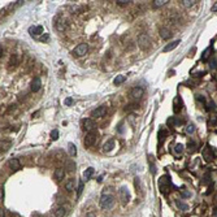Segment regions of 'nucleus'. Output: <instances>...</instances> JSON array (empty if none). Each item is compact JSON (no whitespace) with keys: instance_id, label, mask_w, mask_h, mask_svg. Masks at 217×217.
Segmentation results:
<instances>
[{"instance_id":"obj_42","label":"nucleus","mask_w":217,"mask_h":217,"mask_svg":"<svg viewBox=\"0 0 217 217\" xmlns=\"http://www.w3.org/2000/svg\"><path fill=\"white\" fill-rule=\"evenodd\" d=\"M196 100H198V101H200L201 104H206V99H204V96H203V95H196Z\"/></svg>"},{"instance_id":"obj_26","label":"nucleus","mask_w":217,"mask_h":217,"mask_svg":"<svg viewBox=\"0 0 217 217\" xmlns=\"http://www.w3.org/2000/svg\"><path fill=\"white\" fill-rule=\"evenodd\" d=\"M167 3H169V1H168V0H155V1H153V7L160 8L162 5L167 4Z\"/></svg>"},{"instance_id":"obj_16","label":"nucleus","mask_w":217,"mask_h":217,"mask_svg":"<svg viewBox=\"0 0 217 217\" xmlns=\"http://www.w3.org/2000/svg\"><path fill=\"white\" fill-rule=\"evenodd\" d=\"M173 107H174V108H173L174 112L178 113L179 111L182 109V100H181L179 98H176V99H174V101H173Z\"/></svg>"},{"instance_id":"obj_13","label":"nucleus","mask_w":217,"mask_h":217,"mask_svg":"<svg viewBox=\"0 0 217 217\" xmlns=\"http://www.w3.org/2000/svg\"><path fill=\"white\" fill-rule=\"evenodd\" d=\"M167 185H169V179H168L167 176H162L160 179H159V186H160L161 191L165 192L167 191Z\"/></svg>"},{"instance_id":"obj_8","label":"nucleus","mask_w":217,"mask_h":217,"mask_svg":"<svg viewBox=\"0 0 217 217\" xmlns=\"http://www.w3.org/2000/svg\"><path fill=\"white\" fill-rule=\"evenodd\" d=\"M143 92H144V90L142 89V87L137 86V87H134V89L130 91V96H131V99L138 100V99H140L142 96H143Z\"/></svg>"},{"instance_id":"obj_36","label":"nucleus","mask_w":217,"mask_h":217,"mask_svg":"<svg viewBox=\"0 0 217 217\" xmlns=\"http://www.w3.org/2000/svg\"><path fill=\"white\" fill-rule=\"evenodd\" d=\"M51 139L52 140H56V139H59V130H52L51 131Z\"/></svg>"},{"instance_id":"obj_39","label":"nucleus","mask_w":217,"mask_h":217,"mask_svg":"<svg viewBox=\"0 0 217 217\" xmlns=\"http://www.w3.org/2000/svg\"><path fill=\"white\" fill-rule=\"evenodd\" d=\"M66 169H68L69 172H73L74 169H76V164H74V162H72V161H69L68 164H66Z\"/></svg>"},{"instance_id":"obj_14","label":"nucleus","mask_w":217,"mask_h":217,"mask_svg":"<svg viewBox=\"0 0 217 217\" xmlns=\"http://www.w3.org/2000/svg\"><path fill=\"white\" fill-rule=\"evenodd\" d=\"M64 176H65V170L62 169V168H57L55 170V174H53V177H55V179L57 182H60L61 179H64Z\"/></svg>"},{"instance_id":"obj_33","label":"nucleus","mask_w":217,"mask_h":217,"mask_svg":"<svg viewBox=\"0 0 217 217\" xmlns=\"http://www.w3.org/2000/svg\"><path fill=\"white\" fill-rule=\"evenodd\" d=\"M194 131H195V125L194 123H189V125L186 126V133H187V134H192Z\"/></svg>"},{"instance_id":"obj_51","label":"nucleus","mask_w":217,"mask_h":217,"mask_svg":"<svg viewBox=\"0 0 217 217\" xmlns=\"http://www.w3.org/2000/svg\"><path fill=\"white\" fill-rule=\"evenodd\" d=\"M213 217H217V208L213 211Z\"/></svg>"},{"instance_id":"obj_48","label":"nucleus","mask_w":217,"mask_h":217,"mask_svg":"<svg viewBox=\"0 0 217 217\" xmlns=\"http://www.w3.org/2000/svg\"><path fill=\"white\" fill-rule=\"evenodd\" d=\"M211 11H212V12H217V1H216L213 5H212V8H211Z\"/></svg>"},{"instance_id":"obj_35","label":"nucleus","mask_w":217,"mask_h":217,"mask_svg":"<svg viewBox=\"0 0 217 217\" xmlns=\"http://www.w3.org/2000/svg\"><path fill=\"white\" fill-rule=\"evenodd\" d=\"M82 191H83V181H79V182H78V189H77V195H78V196L82 194Z\"/></svg>"},{"instance_id":"obj_22","label":"nucleus","mask_w":217,"mask_h":217,"mask_svg":"<svg viewBox=\"0 0 217 217\" xmlns=\"http://www.w3.org/2000/svg\"><path fill=\"white\" fill-rule=\"evenodd\" d=\"M65 207H59V208H56V209L55 211H53V216H55V217H62V216H64L65 215Z\"/></svg>"},{"instance_id":"obj_24","label":"nucleus","mask_w":217,"mask_h":217,"mask_svg":"<svg viewBox=\"0 0 217 217\" xmlns=\"http://www.w3.org/2000/svg\"><path fill=\"white\" fill-rule=\"evenodd\" d=\"M92 174H94V168H87V169L83 172V178H85L86 181L90 179L92 177Z\"/></svg>"},{"instance_id":"obj_29","label":"nucleus","mask_w":217,"mask_h":217,"mask_svg":"<svg viewBox=\"0 0 217 217\" xmlns=\"http://www.w3.org/2000/svg\"><path fill=\"white\" fill-rule=\"evenodd\" d=\"M174 152H176L177 155H181V153L183 152V144H181V143H177L176 146H174Z\"/></svg>"},{"instance_id":"obj_43","label":"nucleus","mask_w":217,"mask_h":217,"mask_svg":"<svg viewBox=\"0 0 217 217\" xmlns=\"http://www.w3.org/2000/svg\"><path fill=\"white\" fill-rule=\"evenodd\" d=\"M72 104H73V99H72V98H66L65 99V105H68V107H69V105H72Z\"/></svg>"},{"instance_id":"obj_28","label":"nucleus","mask_w":217,"mask_h":217,"mask_svg":"<svg viewBox=\"0 0 217 217\" xmlns=\"http://www.w3.org/2000/svg\"><path fill=\"white\" fill-rule=\"evenodd\" d=\"M176 204H177V207H178L181 211H187V209H189V206H187V204H186V203H182L181 200H177Z\"/></svg>"},{"instance_id":"obj_15","label":"nucleus","mask_w":217,"mask_h":217,"mask_svg":"<svg viewBox=\"0 0 217 217\" xmlns=\"http://www.w3.org/2000/svg\"><path fill=\"white\" fill-rule=\"evenodd\" d=\"M74 187H76V179H74V178H69L68 181H66V183H65V190H66V191H73Z\"/></svg>"},{"instance_id":"obj_21","label":"nucleus","mask_w":217,"mask_h":217,"mask_svg":"<svg viewBox=\"0 0 217 217\" xmlns=\"http://www.w3.org/2000/svg\"><path fill=\"white\" fill-rule=\"evenodd\" d=\"M11 146H12V140H11V139H4V140H1V151H3V152L8 151V150L11 148Z\"/></svg>"},{"instance_id":"obj_4","label":"nucleus","mask_w":217,"mask_h":217,"mask_svg":"<svg viewBox=\"0 0 217 217\" xmlns=\"http://www.w3.org/2000/svg\"><path fill=\"white\" fill-rule=\"evenodd\" d=\"M87 51H89V46H87L86 43H82V44H79V46H77L76 48H74V51H73V55H74V56L81 57V56L86 55V52H87Z\"/></svg>"},{"instance_id":"obj_49","label":"nucleus","mask_w":217,"mask_h":217,"mask_svg":"<svg viewBox=\"0 0 217 217\" xmlns=\"http://www.w3.org/2000/svg\"><path fill=\"white\" fill-rule=\"evenodd\" d=\"M86 217H96V215H95L94 212H89V213L86 215Z\"/></svg>"},{"instance_id":"obj_47","label":"nucleus","mask_w":217,"mask_h":217,"mask_svg":"<svg viewBox=\"0 0 217 217\" xmlns=\"http://www.w3.org/2000/svg\"><path fill=\"white\" fill-rule=\"evenodd\" d=\"M12 64H13V65H16V64H17V57H16V56H13V57H12V59H11L9 65H12Z\"/></svg>"},{"instance_id":"obj_30","label":"nucleus","mask_w":217,"mask_h":217,"mask_svg":"<svg viewBox=\"0 0 217 217\" xmlns=\"http://www.w3.org/2000/svg\"><path fill=\"white\" fill-rule=\"evenodd\" d=\"M167 123L169 126H174L176 123H181V121H178V120H176V117H169V118L167 120Z\"/></svg>"},{"instance_id":"obj_19","label":"nucleus","mask_w":217,"mask_h":217,"mask_svg":"<svg viewBox=\"0 0 217 217\" xmlns=\"http://www.w3.org/2000/svg\"><path fill=\"white\" fill-rule=\"evenodd\" d=\"M30 34L34 37V35H39L43 34V26H34V28H30Z\"/></svg>"},{"instance_id":"obj_32","label":"nucleus","mask_w":217,"mask_h":217,"mask_svg":"<svg viewBox=\"0 0 217 217\" xmlns=\"http://www.w3.org/2000/svg\"><path fill=\"white\" fill-rule=\"evenodd\" d=\"M189 151L190 152H195V151H196V143H195L194 140L189 142Z\"/></svg>"},{"instance_id":"obj_41","label":"nucleus","mask_w":217,"mask_h":217,"mask_svg":"<svg viewBox=\"0 0 217 217\" xmlns=\"http://www.w3.org/2000/svg\"><path fill=\"white\" fill-rule=\"evenodd\" d=\"M181 196H182V198H190V196H191V192L187 191V190H183V191L181 192Z\"/></svg>"},{"instance_id":"obj_46","label":"nucleus","mask_w":217,"mask_h":217,"mask_svg":"<svg viewBox=\"0 0 217 217\" xmlns=\"http://www.w3.org/2000/svg\"><path fill=\"white\" fill-rule=\"evenodd\" d=\"M208 182H209V173H207L203 178V183H208Z\"/></svg>"},{"instance_id":"obj_38","label":"nucleus","mask_w":217,"mask_h":217,"mask_svg":"<svg viewBox=\"0 0 217 217\" xmlns=\"http://www.w3.org/2000/svg\"><path fill=\"white\" fill-rule=\"evenodd\" d=\"M208 123H209V126H216L217 125V116H212L209 118V121H208Z\"/></svg>"},{"instance_id":"obj_9","label":"nucleus","mask_w":217,"mask_h":217,"mask_svg":"<svg viewBox=\"0 0 217 217\" xmlns=\"http://www.w3.org/2000/svg\"><path fill=\"white\" fill-rule=\"evenodd\" d=\"M138 43H139V46L142 48H147L150 46V38L147 34H140L139 37H138Z\"/></svg>"},{"instance_id":"obj_2","label":"nucleus","mask_w":217,"mask_h":217,"mask_svg":"<svg viewBox=\"0 0 217 217\" xmlns=\"http://www.w3.org/2000/svg\"><path fill=\"white\" fill-rule=\"evenodd\" d=\"M98 137H99V131L96 130V129H94V130H91V131H89L86 134V137H85L83 144H85L86 147H91L92 144H94L95 142L98 140Z\"/></svg>"},{"instance_id":"obj_6","label":"nucleus","mask_w":217,"mask_h":217,"mask_svg":"<svg viewBox=\"0 0 217 217\" xmlns=\"http://www.w3.org/2000/svg\"><path fill=\"white\" fill-rule=\"evenodd\" d=\"M105 113H107V107L101 105V107H98L96 109L92 111V112H91V117H92V118H100V117H103Z\"/></svg>"},{"instance_id":"obj_7","label":"nucleus","mask_w":217,"mask_h":217,"mask_svg":"<svg viewBox=\"0 0 217 217\" xmlns=\"http://www.w3.org/2000/svg\"><path fill=\"white\" fill-rule=\"evenodd\" d=\"M81 123H82V129H83V130H86L87 133L91 131V130H94V129H95L94 121H92L91 118H83Z\"/></svg>"},{"instance_id":"obj_37","label":"nucleus","mask_w":217,"mask_h":217,"mask_svg":"<svg viewBox=\"0 0 217 217\" xmlns=\"http://www.w3.org/2000/svg\"><path fill=\"white\" fill-rule=\"evenodd\" d=\"M117 5H121V7H125V5H129L130 4V0H117Z\"/></svg>"},{"instance_id":"obj_20","label":"nucleus","mask_w":217,"mask_h":217,"mask_svg":"<svg viewBox=\"0 0 217 217\" xmlns=\"http://www.w3.org/2000/svg\"><path fill=\"white\" fill-rule=\"evenodd\" d=\"M181 43V40H174V42H172L170 44H168V46H165L164 47V52H169V51H173L174 48H177V46Z\"/></svg>"},{"instance_id":"obj_34","label":"nucleus","mask_w":217,"mask_h":217,"mask_svg":"<svg viewBox=\"0 0 217 217\" xmlns=\"http://www.w3.org/2000/svg\"><path fill=\"white\" fill-rule=\"evenodd\" d=\"M165 135H167V131H165V129H161L160 133H159V138H160V144L162 143V142H164Z\"/></svg>"},{"instance_id":"obj_1","label":"nucleus","mask_w":217,"mask_h":217,"mask_svg":"<svg viewBox=\"0 0 217 217\" xmlns=\"http://www.w3.org/2000/svg\"><path fill=\"white\" fill-rule=\"evenodd\" d=\"M113 206H114V196L112 194H109V192L104 191L100 198V207L103 209H111Z\"/></svg>"},{"instance_id":"obj_25","label":"nucleus","mask_w":217,"mask_h":217,"mask_svg":"<svg viewBox=\"0 0 217 217\" xmlns=\"http://www.w3.org/2000/svg\"><path fill=\"white\" fill-rule=\"evenodd\" d=\"M125 79H126V77H125V76H122V74H121V76H117L116 78H114L113 83H114L116 86H118V85H121V83L125 82Z\"/></svg>"},{"instance_id":"obj_23","label":"nucleus","mask_w":217,"mask_h":217,"mask_svg":"<svg viewBox=\"0 0 217 217\" xmlns=\"http://www.w3.org/2000/svg\"><path fill=\"white\" fill-rule=\"evenodd\" d=\"M68 152L70 156H76L77 155V147L74 143H68Z\"/></svg>"},{"instance_id":"obj_31","label":"nucleus","mask_w":217,"mask_h":217,"mask_svg":"<svg viewBox=\"0 0 217 217\" xmlns=\"http://www.w3.org/2000/svg\"><path fill=\"white\" fill-rule=\"evenodd\" d=\"M209 53H211V47H208L203 52V55H201V61H207L208 57H209Z\"/></svg>"},{"instance_id":"obj_11","label":"nucleus","mask_w":217,"mask_h":217,"mask_svg":"<svg viewBox=\"0 0 217 217\" xmlns=\"http://www.w3.org/2000/svg\"><path fill=\"white\" fill-rule=\"evenodd\" d=\"M55 26H56V29L59 30V31H65V29H66V22H65V20H62V18H60V17H57V18L55 20Z\"/></svg>"},{"instance_id":"obj_3","label":"nucleus","mask_w":217,"mask_h":217,"mask_svg":"<svg viewBox=\"0 0 217 217\" xmlns=\"http://www.w3.org/2000/svg\"><path fill=\"white\" fill-rule=\"evenodd\" d=\"M203 157L206 159L207 161H212L215 160V159L217 157V151L215 148H212V147H206V148L203 150Z\"/></svg>"},{"instance_id":"obj_5","label":"nucleus","mask_w":217,"mask_h":217,"mask_svg":"<svg viewBox=\"0 0 217 217\" xmlns=\"http://www.w3.org/2000/svg\"><path fill=\"white\" fill-rule=\"evenodd\" d=\"M118 194H120V199L122 200L123 204H126L130 200V192H129V189L125 187V186H122V187L118 190Z\"/></svg>"},{"instance_id":"obj_44","label":"nucleus","mask_w":217,"mask_h":217,"mask_svg":"<svg viewBox=\"0 0 217 217\" xmlns=\"http://www.w3.org/2000/svg\"><path fill=\"white\" fill-rule=\"evenodd\" d=\"M211 68H212V69L217 68V60H216V59H213L212 61H211Z\"/></svg>"},{"instance_id":"obj_50","label":"nucleus","mask_w":217,"mask_h":217,"mask_svg":"<svg viewBox=\"0 0 217 217\" xmlns=\"http://www.w3.org/2000/svg\"><path fill=\"white\" fill-rule=\"evenodd\" d=\"M0 217H5V211L1 209V212H0Z\"/></svg>"},{"instance_id":"obj_40","label":"nucleus","mask_w":217,"mask_h":217,"mask_svg":"<svg viewBox=\"0 0 217 217\" xmlns=\"http://www.w3.org/2000/svg\"><path fill=\"white\" fill-rule=\"evenodd\" d=\"M134 186H135V189H137V191H138V190H140V179L138 178V177H135V178H134Z\"/></svg>"},{"instance_id":"obj_10","label":"nucleus","mask_w":217,"mask_h":217,"mask_svg":"<svg viewBox=\"0 0 217 217\" xmlns=\"http://www.w3.org/2000/svg\"><path fill=\"white\" fill-rule=\"evenodd\" d=\"M40 87H42V81H40V78H34V79L31 81V85H30V89H31V91L33 92H38L39 90H40Z\"/></svg>"},{"instance_id":"obj_45","label":"nucleus","mask_w":217,"mask_h":217,"mask_svg":"<svg viewBox=\"0 0 217 217\" xmlns=\"http://www.w3.org/2000/svg\"><path fill=\"white\" fill-rule=\"evenodd\" d=\"M215 103H213V100H211L209 103H208V109H215Z\"/></svg>"},{"instance_id":"obj_12","label":"nucleus","mask_w":217,"mask_h":217,"mask_svg":"<svg viewBox=\"0 0 217 217\" xmlns=\"http://www.w3.org/2000/svg\"><path fill=\"white\" fill-rule=\"evenodd\" d=\"M8 167H9L13 172H16V170H18L21 168V164H20V161L17 160V159H11V160L8 161Z\"/></svg>"},{"instance_id":"obj_17","label":"nucleus","mask_w":217,"mask_h":217,"mask_svg":"<svg viewBox=\"0 0 217 217\" xmlns=\"http://www.w3.org/2000/svg\"><path fill=\"white\" fill-rule=\"evenodd\" d=\"M159 33H160V35H161L162 39H169L172 37V31L168 28H161Z\"/></svg>"},{"instance_id":"obj_18","label":"nucleus","mask_w":217,"mask_h":217,"mask_svg":"<svg viewBox=\"0 0 217 217\" xmlns=\"http://www.w3.org/2000/svg\"><path fill=\"white\" fill-rule=\"evenodd\" d=\"M113 148H114V140H113V139L107 140V142L104 143V146H103L104 152H109L111 150H113Z\"/></svg>"},{"instance_id":"obj_27","label":"nucleus","mask_w":217,"mask_h":217,"mask_svg":"<svg viewBox=\"0 0 217 217\" xmlns=\"http://www.w3.org/2000/svg\"><path fill=\"white\" fill-rule=\"evenodd\" d=\"M182 3H183V5H185L186 8H190V7H194L198 1H196V0H183Z\"/></svg>"}]
</instances>
